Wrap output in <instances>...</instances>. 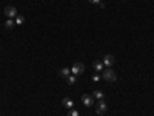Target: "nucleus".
<instances>
[{
    "instance_id": "obj_1",
    "label": "nucleus",
    "mask_w": 154,
    "mask_h": 116,
    "mask_svg": "<svg viewBox=\"0 0 154 116\" xmlns=\"http://www.w3.org/2000/svg\"><path fill=\"white\" fill-rule=\"evenodd\" d=\"M102 78H103L106 82H116V81H117L116 71H113L111 68H105V70L102 71Z\"/></svg>"
},
{
    "instance_id": "obj_2",
    "label": "nucleus",
    "mask_w": 154,
    "mask_h": 116,
    "mask_svg": "<svg viewBox=\"0 0 154 116\" xmlns=\"http://www.w3.org/2000/svg\"><path fill=\"white\" fill-rule=\"evenodd\" d=\"M83 71H85V65L82 64V62H74V65H73V68H71V75L80 76Z\"/></svg>"
},
{
    "instance_id": "obj_3",
    "label": "nucleus",
    "mask_w": 154,
    "mask_h": 116,
    "mask_svg": "<svg viewBox=\"0 0 154 116\" xmlns=\"http://www.w3.org/2000/svg\"><path fill=\"white\" fill-rule=\"evenodd\" d=\"M3 13H5V16H6L8 19L17 17V9H16V6H6Z\"/></svg>"
},
{
    "instance_id": "obj_4",
    "label": "nucleus",
    "mask_w": 154,
    "mask_h": 116,
    "mask_svg": "<svg viewBox=\"0 0 154 116\" xmlns=\"http://www.w3.org/2000/svg\"><path fill=\"white\" fill-rule=\"evenodd\" d=\"M103 65L106 67V68H111L113 65H114V62H116V59H114V56L113 54H106L105 57H103Z\"/></svg>"
},
{
    "instance_id": "obj_5",
    "label": "nucleus",
    "mask_w": 154,
    "mask_h": 116,
    "mask_svg": "<svg viewBox=\"0 0 154 116\" xmlns=\"http://www.w3.org/2000/svg\"><path fill=\"white\" fill-rule=\"evenodd\" d=\"M82 102L86 105V107H91V105L94 104V96H93V94H88V93H85L83 96H82Z\"/></svg>"
},
{
    "instance_id": "obj_6",
    "label": "nucleus",
    "mask_w": 154,
    "mask_h": 116,
    "mask_svg": "<svg viewBox=\"0 0 154 116\" xmlns=\"http://www.w3.org/2000/svg\"><path fill=\"white\" fill-rule=\"evenodd\" d=\"M106 110H108V105L105 104V101H99L97 108H96L97 114H105V113H106Z\"/></svg>"
},
{
    "instance_id": "obj_7",
    "label": "nucleus",
    "mask_w": 154,
    "mask_h": 116,
    "mask_svg": "<svg viewBox=\"0 0 154 116\" xmlns=\"http://www.w3.org/2000/svg\"><path fill=\"white\" fill-rule=\"evenodd\" d=\"M93 67H94L96 71H103V70H105V65H103L102 60H96L94 64H93Z\"/></svg>"
},
{
    "instance_id": "obj_8",
    "label": "nucleus",
    "mask_w": 154,
    "mask_h": 116,
    "mask_svg": "<svg viewBox=\"0 0 154 116\" xmlns=\"http://www.w3.org/2000/svg\"><path fill=\"white\" fill-rule=\"evenodd\" d=\"M62 104L65 105V107H67V108H74V101L73 99H70V98H65L63 101H62Z\"/></svg>"
},
{
    "instance_id": "obj_9",
    "label": "nucleus",
    "mask_w": 154,
    "mask_h": 116,
    "mask_svg": "<svg viewBox=\"0 0 154 116\" xmlns=\"http://www.w3.org/2000/svg\"><path fill=\"white\" fill-rule=\"evenodd\" d=\"M14 26H16V20H13V19H8L5 22V28L6 29H13Z\"/></svg>"
},
{
    "instance_id": "obj_10",
    "label": "nucleus",
    "mask_w": 154,
    "mask_h": 116,
    "mask_svg": "<svg viewBox=\"0 0 154 116\" xmlns=\"http://www.w3.org/2000/svg\"><path fill=\"white\" fill-rule=\"evenodd\" d=\"M93 96H94L96 99H99V101H103L105 94H103V91H100V90H96V91L93 93Z\"/></svg>"
},
{
    "instance_id": "obj_11",
    "label": "nucleus",
    "mask_w": 154,
    "mask_h": 116,
    "mask_svg": "<svg viewBox=\"0 0 154 116\" xmlns=\"http://www.w3.org/2000/svg\"><path fill=\"white\" fill-rule=\"evenodd\" d=\"M70 75H71V70H70V68L65 67V68H62V70H60V76H62V78H68Z\"/></svg>"
},
{
    "instance_id": "obj_12",
    "label": "nucleus",
    "mask_w": 154,
    "mask_h": 116,
    "mask_svg": "<svg viewBox=\"0 0 154 116\" xmlns=\"http://www.w3.org/2000/svg\"><path fill=\"white\" fill-rule=\"evenodd\" d=\"M25 23V16H19L16 17V25H23Z\"/></svg>"
},
{
    "instance_id": "obj_13",
    "label": "nucleus",
    "mask_w": 154,
    "mask_h": 116,
    "mask_svg": "<svg viewBox=\"0 0 154 116\" xmlns=\"http://www.w3.org/2000/svg\"><path fill=\"white\" fill-rule=\"evenodd\" d=\"M67 81H68V84H70V85H73V84H76V81H77V76H74V75H70V76L67 78Z\"/></svg>"
},
{
    "instance_id": "obj_14",
    "label": "nucleus",
    "mask_w": 154,
    "mask_h": 116,
    "mask_svg": "<svg viewBox=\"0 0 154 116\" xmlns=\"http://www.w3.org/2000/svg\"><path fill=\"white\" fill-rule=\"evenodd\" d=\"M68 116H80V114H79V111H77V110L71 108V110L68 111Z\"/></svg>"
},
{
    "instance_id": "obj_15",
    "label": "nucleus",
    "mask_w": 154,
    "mask_h": 116,
    "mask_svg": "<svg viewBox=\"0 0 154 116\" xmlns=\"http://www.w3.org/2000/svg\"><path fill=\"white\" fill-rule=\"evenodd\" d=\"M93 81H94V82H99V81H100V75H94V76H93Z\"/></svg>"
},
{
    "instance_id": "obj_16",
    "label": "nucleus",
    "mask_w": 154,
    "mask_h": 116,
    "mask_svg": "<svg viewBox=\"0 0 154 116\" xmlns=\"http://www.w3.org/2000/svg\"><path fill=\"white\" fill-rule=\"evenodd\" d=\"M90 3H94V5H100L102 0H90Z\"/></svg>"
}]
</instances>
